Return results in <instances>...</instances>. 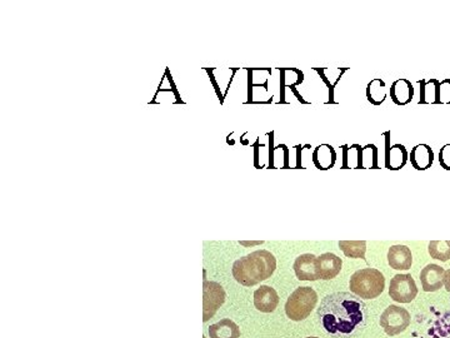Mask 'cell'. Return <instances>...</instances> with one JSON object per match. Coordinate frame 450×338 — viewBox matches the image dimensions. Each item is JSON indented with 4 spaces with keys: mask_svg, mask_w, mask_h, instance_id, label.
I'll use <instances>...</instances> for the list:
<instances>
[{
    "mask_svg": "<svg viewBox=\"0 0 450 338\" xmlns=\"http://www.w3.org/2000/svg\"><path fill=\"white\" fill-rule=\"evenodd\" d=\"M367 307L364 301L349 292L325 296L318 308L317 317L324 330L338 337H348L364 323Z\"/></svg>",
    "mask_w": 450,
    "mask_h": 338,
    "instance_id": "obj_1",
    "label": "cell"
},
{
    "mask_svg": "<svg viewBox=\"0 0 450 338\" xmlns=\"http://www.w3.org/2000/svg\"><path fill=\"white\" fill-rule=\"evenodd\" d=\"M277 260L266 249H259L234 262L232 273L235 281L245 287H253L273 275Z\"/></svg>",
    "mask_w": 450,
    "mask_h": 338,
    "instance_id": "obj_2",
    "label": "cell"
},
{
    "mask_svg": "<svg viewBox=\"0 0 450 338\" xmlns=\"http://www.w3.org/2000/svg\"><path fill=\"white\" fill-rule=\"evenodd\" d=\"M350 292L364 300H374L386 288V278L381 271L375 268H364L356 271L350 277Z\"/></svg>",
    "mask_w": 450,
    "mask_h": 338,
    "instance_id": "obj_3",
    "label": "cell"
},
{
    "mask_svg": "<svg viewBox=\"0 0 450 338\" xmlns=\"http://www.w3.org/2000/svg\"><path fill=\"white\" fill-rule=\"evenodd\" d=\"M318 303V294L311 287H299L293 292L286 303L288 319L299 322L311 316Z\"/></svg>",
    "mask_w": 450,
    "mask_h": 338,
    "instance_id": "obj_4",
    "label": "cell"
},
{
    "mask_svg": "<svg viewBox=\"0 0 450 338\" xmlns=\"http://www.w3.org/2000/svg\"><path fill=\"white\" fill-rule=\"evenodd\" d=\"M410 325V313L406 308L390 305L381 316V328L388 336L393 337L406 331Z\"/></svg>",
    "mask_w": 450,
    "mask_h": 338,
    "instance_id": "obj_5",
    "label": "cell"
},
{
    "mask_svg": "<svg viewBox=\"0 0 450 338\" xmlns=\"http://www.w3.org/2000/svg\"><path fill=\"white\" fill-rule=\"evenodd\" d=\"M227 294L224 288L216 282L204 281L203 321L208 322L214 317L216 311L224 305Z\"/></svg>",
    "mask_w": 450,
    "mask_h": 338,
    "instance_id": "obj_6",
    "label": "cell"
},
{
    "mask_svg": "<svg viewBox=\"0 0 450 338\" xmlns=\"http://www.w3.org/2000/svg\"><path fill=\"white\" fill-rule=\"evenodd\" d=\"M418 294L415 281L409 273L395 275L390 280L389 296L392 300L399 303H410Z\"/></svg>",
    "mask_w": 450,
    "mask_h": 338,
    "instance_id": "obj_7",
    "label": "cell"
},
{
    "mask_svg": "<svg viewBox=\"0 0 450 338\" xmlns=\"http://www.w3.org/2000/svg\"><path fill=\"white\" fill-rule=\"evenodd\" d=\"M294 272L299 281H318L319 275V263L317 255L311 253L299 255L294 262Z\"/></svg>",
    "mask_w": 450,
    "mask_h": 338,
    "instance_id": "obj_8",
    "label": "cell"
},
{
    "mask_svg": "<svg viewBox=\"0 0 450 338\" xmlns=\"http://www.w3.org/2000/svg\"><path fill=\"white\" fill-rule=\"evenodd\" d=\"M279 305V296L274 288L260 286L254 292V306L263 313H272Z\"/></svg>",
    "mask_w": 450,
    "mask_h": 338,
    "instance_id": "obj_9",
    "label": "cell"
},
{
    "mask_svg": "<svg viewBox=\"0 0 450 338\" xmlns=\"http://www.w3.org/2000/svg\"><path fill=\"white\" fill-rule=\"evenodd\" d=\"M443 267L438 264H428L420 272V282L425 292H435L444 286Z\"/></svg>",
    "mask_w": 450,
    "mask_h": 338,
    "instance_id": "obj_10",
    "label": "cell"
},
{
    "mask_svg": "<svg viewBox=\"0 0 450 338\" xmlns=\"http://www.w3.org/2000/svg\"><path fill=\"white\" fill-rule=\"evenodd\" d=\"M388 263L390 268L397 269V271H408L410 269L413 264V255L410 248L403 246V244H397L392 246L388 251Z\"/></svg>",
    "mask_w": 450,
    "mask_h": 338,
    "instance_id": "obj_11",
    "label": "cell"
},
{
    "mask_svg": "<svg viewBox=\"0 0 450 338\" xmlns=\"http://www.w3.org/2000/svg\"><path fill=\"white\" fill-rule=\"evenodd\" d=\"M318 263H319V275L320 280L324 281H330L336 278V276L340 273L342 271L343 261L334 253H324V255L318 257Z\"/></svg>",
    "mask_w": 450,
    "mask_h": 338,
    "instance_id": "obj_12",
    "label": "cell"
},
{
    "mask_svg": "<svg viewBox=\"0 0 450 338\" xmlns=\"http://www.w3.org/2000/svg\"><path fill=\"white\" fill-rule=\"evenodd\" d=\"M409 160L417 171H426L433 166L434 152L428 144H418L413 148Z\"/></svg>",
    "mask_w": 450,
    "mask_h": 338,
    "instance_id": "obj_13",
    "label": "cell"
},
{
    "mask_svg": "<svg viewBox=\"0 0 450 338\" xmlns=\"http://www.w3.org/2000/svg\"><path fill=\"white\" fill-rule=\"evenodd\" d=\"M414 87L406 78L395 81L390 87V98L397 105H406L413 101Z\"/></svg>",
    "mask_w": 450,
    "mask_h": 338,
    "instance_id": "obj_14",
    "label": "cell"
},
{
    "mask_svg": "<svg viewBox=\"0 0 450 338\" xmlns=\"http://www.w3.org/2000/svg\"><path fill=\"white\" fill-rule=\"evenodd\" d=\"M336 162V152L330 144H320L313 152V163L320 171H328Z\"/></svg>",
    "mask_w": 450,
    "mask_h": 338,
    "instance_id": "obj_15",
    "label": "cell"
},
{
    "mask_svg": "<svg viewBox=\"0 0 450 338\" xmlns=\"http://www.w3.org/2000/svg\"><path fill=\"white\" fill-rule=\"evenodd\" d=\"M208 332H209L210 338L241 337V328H239V326L229 319H220L218 323L210 326Z\"/></svg>",
    "mask_w": 450,
    "mask_h": 338,
    "instance_id": "obj_16",
    "label": "cell"
},
{
    "mask_svg": "<svg viewBox=\"0 0 450 338\" xmlns=\"http://www.w3.org/2000/svg\"><path fill=\"white\" fill-rule=\"evenodd\" d=\"M418 84L420 85L419 104H440L439 102L440 82L438 79H431V81L420 79Z\"/></svg>",
    "mask_w": 450,
    "mask_h": 338,
    "instance_id": "obj_17",
    "label": "cell"
},
{
    "mask_svg": "<svg viewBox=\"0 0 450 338\" xmlns=\"http://www.w3.org/2000/svg\"><path fill=\"white\" fill-rule=\"evenodd\" d=\"M409 160V153L403 144H394L386 157V168L390 171H400Z\"/></svg>",
    "mask_w": 450,
    "mask_h": 338,
    "instance_id": "obj_18",
    "label": "cell"
},
{
    "mask_svg": "<svg viewBox=\"0 0 450 338\" xmlns=\"http://www.w3.org/2000/svg\"><path fill=\"white\" fill-rule=\"evenodd\" d=\"M349 68H314V71L319 73L320 78L323 79L324 83L329 88V103H334V90L336 84L340 81L343 74L348 71Z\"/></svg>",
    "mask_w": 450,
    "mask_h": 338,
    "instance_id": "obj_19",
    "label": "cell"
},
{
    "mask_svg": "<svg viewBox=\"0 0 450 338\" xmlns=\"http://www.w3.org/2000/svg\"><path fill=\"white\" fill-rule=\"evenodd\" d=\"M343 169H362V148L359 144L343 146Z\"/></svg>",
    "mask_w": 450,
    "mask_h": 338,
    "instance_id": "obj_20",
    "label": "cell"
},
{
    "mask_svg": "<svg viewBox=\"0 0 450 338\" xmlns=\"http://www.w3.org/2000/svg\"><path fill=\"white\" fill-rule=\"evenodd\" d=\"M367 98L373 105H381L387 99V85L381 78L370 81L367 87Z\"/></svg>",
    "mask_w": 450,
    "mask_h": 338,
    "instance_id": "obj_21",
    "label": "cell"
},
{
    "mask_svg": "<svg viewBox=\"0 0 450 338\" xmlns=\"http://www.w3.org/2000/svg\"><path fill=\"white\" fill-rule=\"evenodd\" d=\"M339 248L349 258H362L365 261L367 242L365 241H340Z\"/></svg>",
    "mask_w": 450,
    "mask_h": 338,
    "instance_id": "obj_22",
    "label": "cell"
},
{
    "mask_svg": "<svg viewBox=\"0 0 450 338\" xmlns=\"http://www.w3.org/2000/svg\"><path fill=\"white\" fill-rule=\"evenodd\" d=\"M428 249L431 258L442 262L449 261L450 241H431Z\"/></svg>",
    "mask_w": 450,
    "mask_h": 338,
    "instance_id": "obj_23",
    "label": "cell"
},
{
    "mask_svg": "<svg viewBox=\"0 0 450 338\" xmlns=\"http://www.w3.org/2000/svg\"><path fill=\"white\" fill-rule=\"evenodd\" d=\"M378 148L375 144H367L362 148V169H378Z\"/></svg>",
    "mask_w": 450,
    "mask_h": 338,
    "instance_id": "obj_24",
    "label": "cell"
},
{
    "mask_svg": "<svg viewBox=\"0 0 450 338\" xmlns=\"http://www.w3.org/2000/svg\"><path fill=\"white\" fill-rule=\"evenodd\" d=\"M439 163L445 171H450V144H445L439 151Z\"/></svg>",
    "mask_w": 450,
    "mask_h": 338,
    "instance_id": "obj_25",
    "label": "cell"
},
{
    "mask_svg": "<svg viewBox=\"0 0 450 338\" xmlns=\"http://www.w3.org/2000/svg\"><path fill=\"white\" fill-rule=\"evenodd\" d=\"M439 102L440 104H450V79H444L440 82Z\"/></svg>",
    "mask_w": 450,
    "mask_h": 338,
    "instance_id": "obj_26",
    "label": "cell"
},
{
    "mask_svg": "<svg viewBox=\"0 0 450 338\" xmlns=\"http://www.w3.org/2000/svg\"><path fill=\"white\" fill-rule=\"evenodd\" d=\"M444 287L448 292H450V268L444 273Z\"/></svg>",
    "mask_w": 450,
    "mask_h": 338,
    "instance_id": "obj_27",
    "label": "cell"
},
{
    "mask_svg": "<svg viewBox=\"0 0 450 338\" xmlns=\"http://www.w3.org/2000/svg\"><path fill=\"white\" fill-rule=\"evenodd\" d=\"M297 149H298V162H297V168H303V167H302V160H300V154H302V147H300V146H298V147H297Z\"/></svg>",
    "mask_w": 450,
    "mask_h": 338,
    "instance_id": "obj_28",
    "label": "cell"
},
{
    "mask_svg": "<svg viewBox=\"0 0 450 338\" xmlns=\"http://www.w3.org/2000/svg\"><path fill=\"white\" fill-rule=\"evenodd\" d=\"M306 338H318V337H306Z\"/></svg>",
    "mask_w": 450,
    "mask_h": 338,
    "instance_id": "obj_29",
    "label": "cell"
}]
</instances>
